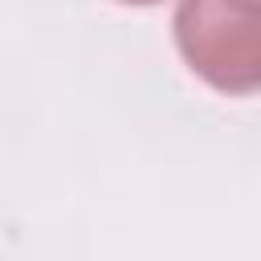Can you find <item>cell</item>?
Masks as SVG:
<instances>
[{
  "label": "cell",
  "mask_w": 261,
  "mask_h": 261,
  "mask_svg": "<svg viewBox=\"0 0 261 261\" xmlns=\"http://www.w3.org/2000/svg\"><path fill=\"white\" fill-rule=\"evenodd\" d=\"M122 4H155V0H122Z\"/></svg>",
  "instance_id": "obj_2"
},
{
  "label": "cell",
  "mask_w": 261,
  "mask_h": 261,
  "mask_svg": "<svg viewBox=\"0 0 261 261\" xmlns=\"http://www.w3.org/2000/svg\"><path fill=\"white\" fill-rule=\"evenodd\" d=\"M175 45L184 61L220 94H253L261 82V4L179 0Z\"/></svg>",
  "instance_id": "obj_1"
}]
</instances>
